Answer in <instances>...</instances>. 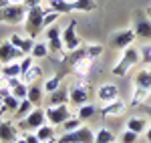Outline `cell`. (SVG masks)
Segmentation results:
<instances>
[{
  "label": "cell",
  "mask_w": 151,
  "mask_h": 143,
  "mask_svg": "<svg viewBox=\"0 0 151 143\" xmlns=\"http://www.w3.org/2000/svg\"><path fill=\"white\" fill-rule=\"evenodd\" d=\"M135 38H137V34L133 28H121L109 36V47L115 48V50H125L127 47H133Z\"/></svg>",
  "instance_id": "obj_5"
},
{
  "label": "cell",
  "mask_w": 151,
  "mask_h": 143,
  "mask_svg": "<svg viewBox=\"0 0 151 143\" xmlns=\"http://www.w3.org/2000/svg\"><path fill=\"white\" fill-rule=\"evenodd\" d=\"M151 91L149 89H141V87H135V91H133V95H131V101H129V105L131 107H139L141 103H145L147 99H149Z\"/></svg>",
  "instance_id": "obj_24"
},
{
  "label": "cell",
  "mask_w": 151,
  "mask_h": 143,
  "mask_svg": "<svg viewBox=\"0 0 151 143\" xmlns=\"http://www.w3.org/2000/svg\"><path fill=\"white\" fill-rule=\"evenodd\" d=\"M60 81H63V75L57 73V75H52V77H48L47 81H45V93H55L57 89H60Z\"/></svg>",
  "instance_id": "obj_30"
},
{
  "label": "cell",
  "mask_w": 151,
  "mask_h": 143,
  "mask_svg": "<svg viewBox=\"0 0 151 143\" xmlns=\"http://www.w3.org/2000/svg\"><path fill=\"white\" fill-rule=\"evenodd\" d=\"M115 141H117L115 133L107 127H99L95 131V143H115Z\"/></svg>",
  "instance_id": "obj_25"
},
{
  "label": "cell",
  "mask_w": 151,
  "mask_h": 143,
  "mask_svg": "<svg viewBox=\"0 0 151 143\" xmlns=\"http://www.w3.org/2000/svg\"><path fill=\"white\" fill-rule=\"evenodd\" d=\"M85 55H87V59H99L101 55H103V45H99V42H95V45H85Z\"/></svg>",
  "instance_id": "obj_31"
},
{
  "label": "cell",
  "mask_w": 151,
  "mask_h": 143,
  "mask_svg": "<svg viewBox=\"0 0 151 143\" xmlns=\"http://www.w3.org/2000/svg\"><path fill=\"white\" fill-rule=\"evenodd\" d=\"M10 93H12L14 97H16V99H20V101H22V99H26V97H28V85H26V83L16 85V87L12 89Z\"/></svg>",
  "instance_id": "obj_36"
},
{
  "label": "cell",
  "mask_w": 151,
  "mask_h": 143,
  "mask_svg": "<svg viewBox=\"0 0 151 143\" xmlns=\"http://www.w3.org/2000/svg\"><path fill=\"white\" fill-rule=\"evenodd\" d=\"M24 139H26V143H40V139L36 137V133H30V131L24 133Z\"/></svg>",
  "instance_id": "obj_40"
},
{
  "label": "cell",
  "mask_w": 151,
  "mask_h": 143,
  "mask_svg": "<svg viewBox=\"0 0 151 143\" xmlns=\"http://www.w3.org/2000/svg\"><path fill=\"white\" fill-rule=\"evenodd\" d=\"M133 85L135 87H141V89H149L151 91V69H141L137 75H135V79H133Z\"/></svg>",
  "instance_id": "obj_22"
},
{
  "label": "cell",
  "mask_w": 151,
  "mask_h": 143,
  "mask_svg": "<svg viewBox=\"0 0 151 143\" xmlns=\"http://www.w3.org/2000/svg\"><path fill=\"white\" fill-rule=\"evenodd\" d=\"M26 0H8V4H24Z\"/></svg>",
  "instance_id": "obj_45"
},
{
  "label": "cell",
  "mask_w": 151,
  "mask_h": 143,
  "mask_svg": "<svg viewBox=\"0 0 151 143\" xmlns=\"http://www.w3.org/2000/svg\"><path fill=\"white\" fill-rule=\"evenodd\" d=\"M40 77H42V69L38 67V65H32L28 71L24 73L22 77V83H26V85H30V83H36V81H40Z\"/></svg>",
  "instance_id": "obj_26"
},
{
  "label": "cell",
  "mask_w": 151,
  "mask_h": 143,
  "mask_svg": "<svg viewBox=\"0 0 151 143\" xmlns=\"http://www.w3.org/2000/svg\"><path fill=\"white\" fill-rule=\"evenodd\" d=\"M40 2H42V0H26L24 6H26V8H35V6H40Z\"/></svg>",
  "instance_id": "obj_43"
},
{
  "label": "cell",
  "mask_w": 151,
  "mask_h": 143,
  "mask_svg": "<svg viewBox=\"0 0 151 143\" xmlns=\"http://www.w3.org/2000/svg\"><path fill=\"white\" fill-rule=\"evenodd\" d=\"M149 117H151V107H149Z\"/></svg>",
  "instance_id": "obj_51"
},
{
  "label": "cell",
  "mask_w": 151,
  "mask_h": 143,
  "mask_svg": "<svg viewBox=\"0 0 151 143\" xmlns=\"http://www.w3.org/2000/svg\"><path fill=\"white\" fill-rule=\"evenodd\" d=\"M18 125L12 121H0V143H14L18 139Z\"/></svg>",
  "instance_id": "obj_15"
},
{
  "label": "cell",
  "mask_w": 151,
  "mask_h": 143,
  "mask_svg": "<svg viewBox=\"0 0 151 143\" xmlns=\"http://www.w3.org/2000/svg\"><path fill=\"white\" fill-rule=\"evenodd\" d=\"M6 4H8V0H0V8H2V6H6Z\"/></svg>",
  "instance_id": "obj_48"
},
{
  "label": "cell",
  "mask_w": 151,
  "mask_h": 143,
  "mask_svg": "<svg viewBox=\"0 0 151 143\" xmlns=\"http://www.w3.org/2000/svg\"><path fill=\"white\" fill-rule=\"evenodd\" d=\"M93 71V60L91 59H70V73L79 79H87Z\"/></svg>",
  "instance_id": "obj_14"
},
{
  "label": "cell",
  "mask_w": 151,
  "mask_h": 143,
  "mask_svg": "<svg viewBox=\"0 0 151 143\" xmlns=\"http://www.w3.org/2000/svg\"><path fill=\"white\" fill-rule=\"evenodd\" d=\"M14 143H26V139H24V137H18V139H16Z\"/></svg>",
  "instance_id": "obj_47"
},
{
  "label": "cell",
  "mask_w": 151,
  "mask_h": 143,
  "mask_svg": "<svg viewBox=\"0 0 151 143\" xmlns=\"http://www.w3.org/2000/svg\"><path fill=\"white\" fill-rule=\"evenodd\" d=\"M42 143H58V137H55V139H48V141H42Z\"/></svg>",
  "instance_id": "obj_46"
},
{
  "label": "cell",
  "mask_w": 151,
  "mask_h": 143,
  "mask_svg": "<svg viewBox=\"0 0 151 143\" xmlns=\"http://www.w3.org/2000/svg\"><path fill=\"white\" fill-rule=\"evenodd\" d=\"M58 16H60V14H58L57 10H50V8H48V10L45 12V28L52 26V24H55V22L58 20Z\"/></svg>",
  "instance_id": "obj_38"
},
{
  "label": "cell",
  "mask_w": 151,
  "mask_h": 143,
  "mask_svg": "<svg viewBox=\"0 0 151 143\" xmlns=\"http://www.w3.org/2000/svg\"><path fill=\"white\" fill-rule=\"evenodd\" d=\"M141 63V57H139V48L135 47H127L123 50V55H121V59L117 60V65H113V69L111 73L115 75V77H125L135 65H139Z\"/></svg>",
  "instance_id": "obj_2"
},
{
  "label": "cell",
  "mask_w": 151,
  "mask_h": 143,
  "mask_svg": "<svg viewBox=\"0 0 151 143\" xmlns=\"http://www.w3.org/2000/svg\"><path fill=\"white\" fill-rule=\"evenodd\" d=\"M32 109H35V105H32L28 99H22V101H20V105H18V109H16L12 115H14V119H16V121H22L24 117L32 111Z\"/></svg>",
  "instance_id": "obj_27"
},
{
  "label": "cell",
  "mask_w": 151,
  "mask_h": 143,
  "mask_svg": "<svg viewBox=\"0 0 151 143\" xmlns=\"http://www.w3.org/2000/svg\"><path fill=\"white\" fill-rule=\"evenodd\" d=\"M97 99H99L103 105L119 99V87H117L115 83H103L99 89H97Z\"/></svg>",
  "instance_id": "obj_16"
},
{
  "label": "cell",
  "mask_w": 151,
  "mask_h": 143,
  "mask_svg": "<svg viewBox=\"0 0 151 143\" xmlns=\"http://www.w3.org/2000/svg\"><path fill=\"white\" fill-rule=\"evenodd\" d=\"M2 105L6 107V111H8V113H14V111L18 109V105H20V99H16V97L10 93L8 97H4V99H2Z\"/></svg>",
  "instance_id": "obj_34"
},
{
  "label": "cell",
  "mask_w": 151,
  "mask_h": 143,
  "mask_svg": "<svg viewBox=\"0 0 151 143\" xmlns=\"http://www.w3.org/2000/svg\"><path fill=\"white\" fill-rule=\"evenodd\" d=\"M95 113H97V109H95V105H91V103H87V105H81V107H77V117L81 121H89L95 117Z\"/></svg>",
  "instance_id": "obj_29"
},
{
  "label": "cell",
  "mask_w": 151,
  "mask_h": 143,
  "mask_svg": "<svg viewBox=\"0 0 151 143\" xmlns=\"http://www.w3.org/2000/svg\"><path fill=\"white\" fill-rule=\"evenodd\" d=\"M45 115H47V123H48V125H52V127H58V125H63L67 119L73 117V113L69 111L67 105H58V107L48 105V107L45 109Z\"/></svg>",
  "instance_id": "obj_10"
},
{
  "label": "cell",
  "mask_w": 151,
  "mask_h": 143,
  "mask_svg": "<svg viewBox=\"0 0 151 143\" xmlns=\"http://www.w3.org/2000/svg\"><path fill=\"white\" fill-rule=\"evenodd\" d=\"M0 75L4 79H14V77H20V60H12L6 65H0Z\"/></svg>",
  "instance_id": "obj_20"
},
{
  "label": "cell",
  "mask_w": 151,
  "mask_h": 143,
  "mask_svg": "<svg viewBox=\"0 0 151 143\" xmlns=\"http://www.w3.org/2000/svg\"><path fill=\"white\" fill-rule=\"evenodd\" d=\"M48 45L47 42H35V47H32V59H45V57H48Z\"/></svg>",
  "instance_id": "obj_32"
},
{
  "label": "cell",
  "mask_w": 151,
  "mask_h": 143,
  "mask_svg": "<svg viewBox=\"0 0 151 143\" xmlns=\"http://www.w3.org/2000/svg\"><path fill=\"white\" fill-rule=\"evenodd\" d=\"M8 40H10V42H12V45H14L16 48H20L24 55H30V52H32V47H35V38L20 36V34H12Z\"/></svg>",
  "instance_id": "obj_17"
},
{
  "label": "cell",
  "mask_w": 151,
  "mask_h": 143,
  "mask_svg": "<svg viewBox=\"0 0 151 143\" xmlns=\"http://www.w3.org/2000/svg\"><path fill=\"white\" fill-rule=\"evenodd\" d=\"M67 103H70L69 89H57L55 93H50V97H48V105H52V107L67 105Z\"/></svg>",
  "instance_id": "obj_21"
},
{
  "label": "cell",
  "mask_w": 151,
  "mask_h": 143,
  "mask_svg": "<svg viewBox=\"0 0 151 143\" xmlns=\"http://www.w3.org/2000/svg\"><path fill=\"white\" fill-rule=\"evenodd\" d=\"M58 143H95V133L91 127L81 125L75 131H67L58 137Z\"/></svg>",
  "instance_id": "obj_6"
},
{
  "label": "cell",
  "mask_w": 151,
  "mask_h": 143,
  "mask_svg": "<svg viewBox=\"0 0 151 143\" xmlns=\"http://www.w3.org/2000/svg\"><path fill=\"white\" fill-rule=\"evenodd\" d=\"M139 57L143 67H151V45H143L139 48Z\"/></svg>",
  "instance_id": "obj_35"
},
{
  "label": "cell",
  "mask_w": 151,
  "mask_h": 143,
  "mask_svg": "<svg viewBox=\"0 0 151 143\" xmlns=\"http://www.w3.org/2000/svg\"><path fill=\"white\" fill-rule=\"evenodd\" d=\"M63 45H65L67 52H73V50L81 48V38L77 34V20L75 18L69 20V24L63 28Z\"/></svg>",
  "instance_id": "obj_11"
},
{
  "label": "cell",
  "mask_w": 151,
  "mask_h": 143,
  "mask_svg": "<svg viewBox=\"0 0 151 143\" xmlns=\"http://www.w3.org/2000/svg\"><path fill=\"white\" fill-rule=\"evenodd\" d=\"M10 95V89H8V85L4 83V85H0V101L4 99V97H8Z\"/></svg>",
  "instance_id": "obj_42"
},
{
  "label": "cell",
  "mask_w": 151,
  "mask_h": 143,
  "mask_svg": "<svg viewBox=\"0 0 151 143\" xmlns=\"http://www.w3.org/2000/svg\"><path fill=\"white\" fill-rule=\"evenodd\" d=\"M147 14H149V16H151V6H149V8H147Z\"/></svg>",
  "instance_id": "obj_50"
},
{
  "label": "cell",
  "mask_w": 151,
  "mask_h": 143,
  "mask_svg": "<svg viewBox=\"0 0 151 143\" xmlns=\"http://www.w3.org/2000/svg\"><path fill=\"white\" fill-rule=\"evenodd\" d=\"M42 93H45V85L40 83V81L30 83V85H28V97H26V99H28L35 107H38L40 101H42Z\"/></svg>",
  "instance_id": "obj_18"
},
{
  "label": "cell",
  "mask_w": 151,
  "mask_h": 143,
  "mask_svg": "<svg viewBox=\"0 0 151 143\" xmlns=\"http://www.w3.org/2000/svg\"><path fill=\"white\" fill-rule=\"evenodd\" d=\"M48 8L58 14H70L75 12V0H48Z\"/></svg>",
  "instance_id": "obj_19"
},
{
  "label": "cell",
  "mask_w": 151,
  "mask_h": 143,
  "mask_svg": "<svg viewBox=\"0 0 151 143\" xmlns=\"http://www.w3.org/2000/svg\"><path fill=\"white\" fill-rule=\"evenodd\" d=\"M147 125H149V123H147L145 117H137V115H135V117H129L127 119L125 129H131V131H135L137 135H139V133H143L145 129H147Z\"/></svg>",
  "instance_id": "obj_23"
},
{
  "label": "cell",
  "mask_w": 151,
  "mask_h": 143,
  "mask_svg": "<svg viewBox=\"0 0 151 143\" xmlns=\"http://www.w3.org/2000/svg\"><path fill=\"white\" fill-rule=\"evenodd\" d=\"M115 143H119V141H115Z\"/></svg>",
  "instance_id": "obj_53"
},
{
  "label": "cell",
  "mask_w": 151,
  "mask_h": 143,
  "mask_svg": "<svg viewBox=\"0 0 151 143\" xmlns=\"http://www.w3.org/2000/svg\"><path fill=\"white\" fill-rule=\"evenodd\" d=\"M4 83H6V79H4V77L0 75V85H4Z\"/></svg>",
  "instance_id": "obj_49"
},
{
  "label": "cell",
  "mask_w": 151,
  "mask_h": 143,
  "mask_svg": "<svg viewBox=\"0 0 151 143\" xmlns=\"http://www.w3.org/2000/svg\"><path fill=\"white\" fill-rule=\"evenodd\" d=\"M22 83V79H20V77H14V79H6V85H8V89H14V87H16V85H20Z\"/></svg>",
  "instance_id": "obj_41"
},
{
  "label": "cell",
  "mask_w": 151,
  "mask_h": 143,
  "mask_svg": "<svg viewBox=\"0 0 151 143\" xmlns=\"http://www.w3.org/2000/svg\"><path fill=\"white\" fill-rule=\"evenodd\" d=\"M28 8L24 4H6L0 8V24H22Z\"/></svg>",
  "instance_id": "obj_3"
},
{
  "label": "cell",
  "mask_w": 151,
  "mask_h": 143,
  "mask_svg": "<svg viewBox=\"0 0 151 143\" xmlns=\"http://www.w3.org/2000/svg\"><path fill=\"white\" fill-rule=\"evenodd\" d=\"M137 133L135 131H131V129H125V131L121 133V137H119V143H135L137 141Z\"/></svg>",
  "instance_id": "obj_37"
},
{
  "label": "cell",
  "mask_w": 151,
  "mask_h": 143,
  "mask_svg": "<svg viewBox=\"0 0 151 143\" xmlns=\"http://www.w3.org/2000/svg\"><path fill=\"white\" fill-rule=\"evenodd\" d=\"M32 65H35V59H32V55H24L22 59H20V73L24 75V73L28 71ZM22 75H20V77H22Z\"/></svg>",
  "instance_id": "obj_39"
},
{
  "label": "cell",
  "mask_w": 151,
  "mask_h": 143,
  "mask_svg": "<svg viewBox=\"0 0 151 143\" xmlns=\"http://www.w3.org/2000/svg\"><path fill=\"white\" fill-rule=\"evenodd\" d=\"M45 40H47L48 50H50L52 55L63 57V50H65V45H63V30L58 28L57 24L45 28Z\"/></svg>",
  "instance_id": "obj_7"
},
{
  "label": "cell",
  "mask_w": 151,
  "mask_h": 143,
  "mask_svg": "<svg viewBox=\"0 0 151 143\" xmlns=\"http://www.w3.org/2000/svg\"><path fill=\"white\" fill-rule=\"evenodd\" d=\"M133 30H135L137 38L151 40V20H149L147 12H141V10L135 12V16H133Z\"/></svg>",
  "instance_id": "obj_8"
},
{
  "label": "cell",
  "mask_w": 151,
  "mask_h": 143,
  "mask_svg": "<svg viewBox=\"0 0 151 143\" xmlns=\"http://www.w3.org/2000/svg\"><path fill=\"white\" fill-rule=\"evenodd\" d=\"M47 123V115H45V109L40 107H35L22 121H16V125H18V129L20 131H36L38 127H42Z\"/></svg>",
  "instance_id": "obj_4"
},
{
  "label": "cell",
  "mask_w": 151,
  "mask_h": 143,
  "mask_svg": "<svg viewBox=\"0 0 151 143\" xmlns=\"http://www.w3.org/2000/svg\"><path fill=\"white\" fill-rule=\"evenodd\" d=\"M125 111H127V103L119 97V99L111 101V103H105L99 113H101V117H103V119H107V117H121Z\"/></svg>",
  "instance_id": "obj_13"
},
{
  "label": "cell",
  "mask_w": 151,
  "mask_h": 143,
  "mask_svg": "<svg viewBox=\"0 0 151 143\" xmlns=\"http://www.w3.org/2000/svg\"><path fill=\"white\" fill-rule=\"evenodd\" d=\"M145 139H147V141L151 143V123L147 125V129H145Z\"/></svg>",
  "instance_id": "obj_44"
},
{
  "label": "cell",
  "mask_w": 151,
  "mask_h": 143,
  "mask_svg": "<svg viewBox=\"0 0 151 143\" xmlns=\"http://www.w3.org/2000/svg\"><path fill=\"white\" fill-rule=\"evenodd\" d=\"M0 107H2V101H0Z\"/></svg>",
  "instance_id": "obj_52"
},
{
  "label": "cell",
  "mask_w": 151,
  "mask_h": 143,
  "mask_svg": "<svg viewBox=\"0 0 151 143\" xmlns=\"http://www.w3.org/2000/svg\"><path fill=\"white\" fill-rule=\"evenodd\" d=\"M24 52L20 48H16L10 40H2L0 42V65H6V63H12V60L22 59Z\"/></svg>",
  "instance_id": "obj_12"
},
{
  "label": "cell",
  "mask_w": 151,
  "mask_h": 143,
  "mask_svg": "<svg viewBox=\"0 0 151 143\" xmlns=\"http://www.w3.org/2000/svg\"><path fill=\"white\" fill-rule=\"evenodd\" d=\"M69 97H70V103L75 107H81V105H87L89 103V85L85 83V79L75 81V83L70 85Z\"/></svg>",
  "instance_id": "obj_9"
},
{
  "label": "cell",
  "mask_w": 151,
  "mask_h": 143,
  "mask_svg": "<svg viewBox=\"0 0 151 143\" xmlns=\"http://www.w3.org/2000/svg\"><path fill=\"white\" fill-rule=\"evenodd\" d=\"M35 133H36V137L40 139V143H42V141H48V139H55V137H57L55 127H52V125H48V123H45L42 127H38Z\"/></svg>",
  "instance_id": "obj_28"
},
{
  "label": "cell",
  "mask_w": 151,
  "mask_h": 143,
  "mask_svg": "<svg viewBox=\"0 0 151 143\" xmlns=\"http://www.w3.org/2000/svg\"><path fill=\"white\" fill-rule=\"evenodd\" d=\"M81 125H83V121L79 119L77 115H73V117H70V119H67L63 125H60V127H63V133H67V131H75V129H79Z\"/></svg>",
  "instance_id": "obj_33"
},
{
  "label": "cell",
  "mask_w": 151,
  "mask_h": 143,
  "mask_svg": "<svg viewBox=\"0 0 151 143\" xmlns=\"http://www.w3.org/2000/svg\"><path fill=\"white\" fill-rule=\"evenodd\" d=\"M45 8L42 6H35V8H28L26 12V18H24V32L28 38H36L45 30Z\"/></svg>",
  "instance_id": "obj_1"
}]
</instances>
